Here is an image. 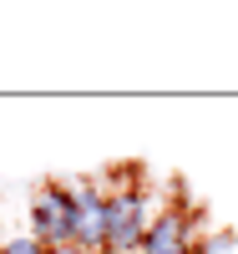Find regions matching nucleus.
I'll return each mask as SVG.
<instances>
[{"mask_svg":"<svg viewBox=\"0 0 238 254\" xmlns=\"http://www.w3.org/2000/svg\"><path fill=\"white\" fill-rule=\"evenodd\" d=\"M26 224H31V234L46 249H66L76 239V193H71V183H56V178L41 183L31 193Z\"/></svg>","mask_w":238,"mask_h":254,"instance_id":"nucleus-2","label":"nucleus"},{"mask_svg":"<svg viewBox=\"0 0 238 254\" xmlns=\"http://www.w3.org/2000/svg\"><path fill=\"white\" fill-rule=\"evenodd\" d=\"M51 254H86V249H76V244H66V249H51Z\"/></svg>","mask_w":238,"mask_h":254,"instance_id":"nucleus-7","label":"nucleus"},{"mask_svg":"<svg viewBox=\"0 0 238 254\" xmlns=\"http://www.w3.org/2000/svg\"><path fill=\"white\" fill-rule=\"evenodd\" d=\"M152 219V198L132 173H122V183H106V254H137Z\"/></svg>","mask_w":238,"mask_h":254,"instance_id":"nucleus-1","label":"nucleus"},{"mask_svg":"<svg viewBox=\"0 0 238 254\" xmlns=\"http://www.w3.org/2000/svg\"><path fill=\"white\" fill-rule=\"evenodd\" d=\"M233 229H213V234H198V244H192V254H233Z\"/></svg>","mask_w":238,"mask_h":254,"instance_id":"nucleus-5","label":"nucleus"},{"mask_svg":"<svg viewBox=\"0 0 238 254\" xmlns=\"http://www.w3.org/2000/svg\"><path fill=\"white\" fill-rule=\"evenodd\" d=\"M198 244V208L172 198L167 208H157V219L147 224V239L137 254H192Z\"/></svg>","mask_w":238,"mask_h":254,"instance_id":"nucleus-3","label":"nucleus"},{"mask_svg":"<svg viewBox=\"0 0 238 254\" xmlns=\"http://www.w3.org/2000/svg\"><path fill=\"white\" fill-rule=\"evenodd\" d=\"M76 193V249L106 254V183L101 178H71Z\"/></svg>","mask_w":238,"mask_h":254,"instance_id":"nucleus-4","label":"nucleus"},{"mask_svg":"<svg viewBox=\"0 0 238 254\" xmlns=\"http://www.w3.org/2000/svg\"><path fill=\"white\" fill-rule=\"evenodd\" d=\"M0 254H51V249L26 229V234H15V239H0Z\"/></svg>","mask_w":238,"mask_h":254,"instance_id":"nucleus-6","label":"nucleus"}]
</instances>
